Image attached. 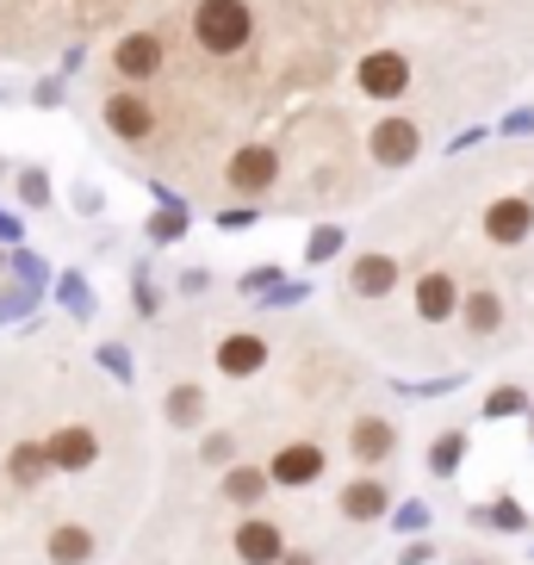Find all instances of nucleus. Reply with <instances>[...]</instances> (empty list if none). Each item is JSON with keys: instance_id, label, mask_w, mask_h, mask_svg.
I'll return each mask as SVG.
<instances>
[{"instance_id": "1", "label": "nucleus", "mask_w": 534, "mask_h": 565, "mask_svg": "<svg viewBox=\"0 0 534 565\" xmlns=\"http://www.w3.org/2000/svg\"><path fill=\"white\" fill-rule=\"evenodd\" d=\"M193 44L205 56H243L255 44L249 0H193Z\"/></svg>"}, {"instance_id": "2", "label": "nucleus", "mask_w": 534, "mask_h": 565, "mask_svg": "<svg viewBox=\"0 0 534 565\" xmlns=\"http://www.w3.org/2000/svg\"><path fill=\"white\" fill-rule=\"evenodd\" d=\"M100 118L118 143H156V131H162V106H156L150 94H137V87H113Z\"/></svg>"}, {"instance_id": "3", "label": "nucleus", "mask_w": 534, "mask_h": 565, "mask_svg": "<svg viewBox=\"0 0 534 565\" xmlns=\"http://www.w3.org/2000/svg\"><path fill=\"white\" fill-rule=\"evenodd\" d=\"M106 63H113V75L125 87H150L156 75H168V38L162 32H125Z\"/></svg>"}, {"instance_id": "4", "label": "nucleus", "mask_w": 534, "mask_h": 565, "mask_svg": "<svg viewBox=\"0 0 534 565\" xmlns=\"http://www.w3.org/2000/svg\"><path fill=\"white\" fill-rule=\"evenodd\" d=\"M224 186L236 200H267L280 186V150L274 143H243V150L224 162Z\"/></svg>"}, {"instance_id": "5", "label": "nucleus", "mask_w": 534, "mask_h": 565, "mask_svg": "<svg viewBox=\"0 0 534 565\" xmlns=\"http://www.w3.org/2000/svg\"><path fill=\"white\" fill-rule=\"evenodd\" d=\"M354 87H361L367 100H380V106L404 100V94H410V56L404 51H367L361 63H354Z\"/></svg>"}, {"instance_id": "6", "label": "nucleus", "mask_w": 534, "mask_h": 565, "mask_svg": "<svg viewBox=\"0 0 534 565\" xmlns=\"http://www.w3.org/2000/svg\"><path fill=\"white\" fill-rule=\"evenodd\" d=\"M367 156L380 168H410L423 156V125L417 118H404V113H385L380 125L367 131Z\"/></svg>"}, {"instance_id": "7", "label": "nucleus", "mask_w": 534, "mask_h": 565, "mask_svg": "<svg viewBox=\"0 0 534 565\" xmlns=\"http://www.w3.org/2000/svg\"><path fill=\"white\" fill-rule=\"evenodd\" d=\"M534 236V200L528 193H503V200L484 205V243L491 249H516Z\"/></svg>"}, {"instance_id": "8", "label": "nucleus", "mask_w": 534, "mask_h": 565, "mask_svg": "<svg viewBox=\"0 0 534 565\" xmlns=\"http://www.w3.org/2000/svg\"><path fill=\"white\" fill-rule=\"evenodd\" d=\"M323 466H330V454H323L318 441H286V448L267 460V479L280 484V491H305V484L323 479Z\"/></svg>"}, {"instance_id": "9", "label": "nucleus", "mask_w": 534, "mask_h": 565, "mask_svg": "<svg viewBox=\"0 0 534 565\" xmlns=\"http://www.w3.org/2000/svg\"><path fill=\"white\" fill-rule=\"evenodd\" d=\"M231 553L243 565H274L286 553V534H280V522L274 515H261V510H249L243 522H236V534H231Z\"/></svg>"}, {"instance_id": "10", "label": "nucleus", "mask_w": 534, "mask_h": 565, "mask_svg": "<svg viewBox=\"0 0 534 565\" xmlns=\"http://www.w3.org/2000/svg\"><path fill=\"white\" fill-rule=\"evenodd\" d=\"M267 335H255V330H231L224 335V342H217V373H224V380H255V373H267Z\"/></svg>"}, {"instance_id": "11", "label": "nucleus", "mask_w": 534, "mask_h": 565, "mask_svg": "<svg viewBox=\"0 0 534 565\" xmlns=\"http://www.w3.org/2000/svg\"><path fill=\"white\" fill-rule=\"evenodd\" d=\"M44 460H51V472H87V466L100 460V435L87 429V423H63L44 441Z\"/></svg>"}, {"instance_id": "12", "label": "nucleus", "mask_w": 534, "mask_h": 565, "mask_svg": "<svg viewBox=\"0 0 534 565\" xmlns=\"http://www.w3.org/2000/svg\"><path fill=\"white\" fill-rule=\"evenodd\" d=\"M453 311H460V280H453L448 267L417 274V317L423 323H453Z\"/></svg>"}, {"instance_id": "13", "label": "nucleus", "mask_w": 534, "mask_h": 565, "mask_svg": "<svg viewBox=\"0 0 534 565\" xmlns=\"http://www.w3.org/2000/svg\"><path fill=\"white\" fill-rule=\"evenodd\" d=\"M392 286H398V255L367 249V255H354L349 262V292L354 299H385Z\"/></svg>"}, {"instance_id": "14", "label": "nucleus", "mask_w": 534, "mask_h": 565, "mask_svg": "<svg viewBox=\"0 0 534 565\" xmlns=\"http://www.w3.org/2000/svg\"><path fill=\"white\" fill-rule=\"evenodd\" d=\"M349 454L361 466L392 460V454H398V429H392L385 416H354V423H349Z\"/></svg>"}, {"instance_id": "15", "label": "nucleus", "mask_w": 534, "mask_h": 565, "mask_svg": "<svg viewBox=\"0 0 534 565\" xmlns=\"http://www.w3.org/2000/svg\"><path fill=\"white\" fill-rule=\"evenodd\" d=\"M44 553H51V565H94L100 541H94V529H87V522H56L51 541H44Z\"/></svg>"}, {"instance_id": "16", "label": "nucleus", "mask_w": 534, "mask_h": 565, "mask_svg": "<svg viewBox=\"0 0 534 565\" xmlns=\"http://www.w3.org/2000/svg\"><path fill=\"white\" fill-rule=\"evenodd\" d=\"M335 510H342V522H380V515L392 510V491H385L380 479H354V484H342Z\"/></svg>"}, {"instance_id": "17", "label": "nucleus", "mask_w": 534, "mask_h": 565, "mask_svg": "<svg viewBox=\"0 0 534 565\" xmlns=\"http://www.w3.org/2000/svg\"><path fill=\"white\" fill-rule=\"evenodd\" d=\"M156 212H150V224H143V236H150L156 249H168V243H181L186 236V224H193V212H186V200L181 193H168V186H156Z\"/></svg>"}, {"instance_id": "18", "label": "nucleus", "mask_w": 534, "mask_h": 565, "mask_svg": "<svg viewBox=\"0 0 534 565\" xmlns=\"http://www.w3.org/2000/svg\"><path fill=\"white\" fill-rule=\"evenodd\" d=\"M267 491H274L267 466H236L231 460V472H224V503H236V510L249 515V510H261V503H267Z\"/></svg>"}, {"instance_id": "19", "label": "nucleus", "mask_w": 534, "mask_h": 565, "mask_svg": "<svg viewBox=\"0 0 534 565\" xmlns=\"http://www.w3.org/2000/svg\"><path fill=\"white\" fill-rule=\"evenodd\" d=\"M460 323H467V335H498L503 330V299L491 292V286H479V292H460Z\"/></svg>"}, {"instance_id": "20", "label": "nucleus", "mask_w": 534, "mask_h": 565, "mask_svg": "<svg viewBox=\"0 0 534 565\" xmlns=\"http://www.w3.org/2000/svg\"><path fill=\"white\" fill-rule=\"evenodd\" d=\"M162 416H168V429H200L205 423V385H174V392H168L162 398Z\"/></svg>"}, {"instance_id": "21", "label": "nucleus", "mask_w": 534, "mask_h": 565, "mask_svg": "<svg viewBox=\"0 0 534 565\" xmlns=\"http://www.w3.org/2000/svg\"><path fill=\"white\" fill-rule=\"evenodd\" d=\"M7 479H13L19 491H38V484L51 479V460H44V441H19V448L7 454Z\"/></svg>"}, {"instance_id": "22", "label": "nucleus", "mask_w": 534, "mask_h": 565, "mask_svg": "<svg viewBox=\"0 0 534 565\" xmlns=\"http://www.w3.org/2000/svg\"><path fill=\"white\" fill-rule=\"evenodd\" d=\"M467 454H472V435H467V429H441V435L429 441V472H435V479H453Z\"/></svg>"}, {"instance_id": "23", "label": "nucleus", "mask_w": 534, "mask_h": 565, "mask_svg": "<svg viewBox=\"0 0 534 565\" xmlns=\"http://www.w3.org/2000/svg\"><path fill=\"white\" fill-rule=\"evenodd\" d=\"M342 243H349V231H342V224H318V231L305 236V267L335 262V255H342Z\"/></svg>"}, {"instance_id": "24", "label": "nucleus", "mask_w": 534, "mask_h": 565, "mask_svg": "<svg viewBox=\"0 0 534 565\" xmlns=\"http://www.w3.org/2000/svg\"><path fill=\"white\" fill-rule=\"evenodd\" d=\"M479 529H503V534H522L528 529V510L516 498H491V510H479Z\"/></svg>"}, {"instance_id": "25", "label": "nucleus", "mask_w": 534, "mask_h": 565, "mask_svg": "<svg viewBox=\"0 0 534 565\" xmlns=\"http://www.w3.org/2000/svg\"><path fill=\"white\" fill-rule=\"evenodd\" d=\"M13 181H19V200L32 205V212H51V200H56V186H51V174H44V168H19Z\"/></svg>"}, {"instance_id": "26", "label": "nucleus", "mask_w": 534, "mask_h": 565, "mask_svg": "<svg viewBox=\"0 0 534 565\" xmlns=\"http://www.w3.org/2000/svg\"><path fill=\"white\" fill-rule=\"evenodd\" d=\"M56 299L68 305V317H75V323H87V317H94V286H87L82 274H63V280H56Z\"/></svg>"}, {"instance_id": "27", "label": "nucleus", "mask_w": 534, "mask_h": 565, "mask_svg": "<svg viewBox=\"0 0 534 565\" xmlns=\"http://www.w3.org/2000/svg\"><path fill=\"white\" fill-rule=\"evenodd\" d=\"M44 255H32L25 243H13V286H25V292H44Z\"/></svg>"}, {"instance_id": "28", "label": "nucleus", "mask_w": 534, "mask_h": 565, "mask_svg": "<svg viewBox=\"0 0 534 565\" xmlns=\"http://www.w3.org/2000/svg\"><path fill=\"white\" fill-rule=\"evenodd\" d=\"M528 404H534V398L522 392V385H498V392L484 398V416H498V423H503V416H522Z\"/></svg>"}, {"instance_id": "29", "label": "nucleus", "mask_w": 534, "mask_h": 565, "mask_svg": "<svg viewBox=\"0 0 534 565\" xmlns=\"http://www.w3.org/2000/svg\"><path fill=\"white\" fill-rule=\"evenodd\" d=\"M200 460H205V466H231V460H236V435H231V429L200 435Z\"/></svg>"}, {"instance_id": "30", "label": "nucleus", "mask_w": 534, "mask_h": 565, "mask_svg": "<svg viewBox=\"0 0 534 565\" xmlns=\"http://www.w3.org/2000/svg\"><path fill=\"white\" fill-rule=\"evenodd\" d=\"M94 361H100L118 385L131 380V349H125V342H100V349H94Z\"/></svg>"}, {"instance_id": "31", "label": "nucleus", "mask_w": 534, "mask_h": 565, "mask_svg": "<svg viewBox=\"0 0 534 565\" xmlns=\"http://www.w3.org/2000/svg\"><path fill=\"white\" fill-rule=\"evenodd\" d=\"M385 515H392V529H398V534H423V529H429V503H404V510H385Z\"/></svg>"}, {"instance_id": "32", "label": "nucleus", "mask_w": 534, "mask_h": 565, "mask_svg": "<svg viewBox=\"0 0 534 565\" xmlns=\"http://www.w3.org/2000/svg\"><path fill=\"white\" fill-rule=\"evenodd\" d=\"M156 311H162V292H156L150 267H137V317H156Z\"/></svg>"}, {"instance_id": "33", "label": "nucleus", "mask_w": 534, "mask_h": 565, "mask_svg": "<svg viewBox=\"0 0 534 565\" xmlns=\"http://www.w3.org/2000/svg\"><path fill=\"white\" fill-rule=\"evenodd\" d=\"M267 305H274V311H292V305H305V286H299V280L267 286Z\"/></svg>"}, {"instance_id": "34", "label": "nucleus", "mask_w": 534, "mask_h": 565, "mask_svg": "<svg viewBox=\"0 0 534 565\" xmlns=\"http://www.w3.org/2000/svg\"><path fill=\"white\" fill-rule=\"evenodd\" d=\"M255 217H261L255 205H231V212H217V231H249Z\"/></svg>"}, {"instance_id": "35", "label": "nucleus", "mask_w": 534, "mask_h": 565, "mask_svg": "<svg viewBox=\"0 0 534 565\" xmlns=\"http://www.w3.org/2000/svg\"><path fill=\"white\" fill-rule=\"evenodd\" d=\"M267 286H280V267H249L243 274V292H267Z\"/></svg>"}, {"instance_id": "36", "label": "nucleus", "mask_w": 534, "mask_h": 565, "mask_svg": "<svg viewBox=\"0 0 534 565\" xmlns=\"http://www.w3.org/2000/svg\"><path fill=\"white\" fill-rule=\"evenodd\" d=\"M32 100H38V106H63V75H51V82H38V87H32Z\"/></svg>"}, {"instance_id": "37", "label": "nucleus", "mask_w": 534, "mask_h": 565, "mask_svg": "<svg viewBox=\"0 0 534 565\" xmlns=\"http://www.w3.org/2000/svg\"><path fill=\"white\" fill-rule=\"evenodd\" d=\"M498 131H503V137H528V131H534V113H510Z\"/></svg>"}, {"instance_id": "38", "label": "nucleus", "mask_w": 534, "mask_h": 565, "mask_svg": "<svg viewBox=\"0 0 534 565\" xmlns=\"http://www.w3.org/2000/svg\"><path fill=\"white\" fill-rule=\"evenodd\" d=\"M429 559H435V547H429V541H410V547L398 553V565H429Z\"/></svg>"}, {"instance_id": "39", "label": "nucleus", "mask_w": 534, "mask_h": 565, "mask_svg": "<svg viewBox=\"0 0 534 565\" xmlns=\"http://www.w3.org/2000/svg\"><path fill=\"white\" fill-rule=\"evenodd\" d=\"M460 380H423V385H398V392H417V398H435V392H453Z\"/></svg>"}, {"instance_id": "40", "label": "nucleus", "mask_w": 534, "mask_h": 565, "mask_svg": "<svg viewBox=\"0 0 534 565\" xmlns=\"http://www.w3.org/2000/svg\"><path fill=\"white\" fill-rule=\"evenodd\" d=\"M75 212L94 217V212H100V193H94V186H75Z\"/></svg>"}, {"instance_id": "41", "label": "nucleus", "mask_w": 534, "mask_h": 565, "mask_svg": "<svg viewBox=\"0 0 534 565\" xmlns=\"http://www.w3.org/2000/svg\"><path fill=\"white\" fill-rule=\"evenodd\" d=\"M274 565H318V553H311V547H286Z\"/></svg>"}, {"instance_id": "42", "label": "nucleus", "mask_w": 534, "mask_h": 565, "mask_svg": "<svg viewBox=\"0 0 534 565\" xmlns=\"http://www.w3.org/2000/svg\"><path fill=\"white\" fill-rule=\"evenodd\" d=\"M19 236H25V224L13 212H0V243H19Z\"/></svg>"}, {"instance_id": "43", "label": "nucleus", "mask_w": 534, "mask_h": 565, "mask_svg": "<svg viewBox=\"0 0 534 565\" xmlns=\"http://www.w3.org/2000/svg\"><path fill=\"white\" fill-rule=\"evenodd\" d=\"M205 286H212V274H205V267H193V274H181V292H205Z\"/></svg>"}, {"instance_id": "44", "label": "nucleus", "mask_w": 534, "mask_h": 565, "mask_svg": "<svg viewBox=\"0 0 534 565\" xmlns=\"http://www.w3.org/2000/svg\"><path fill=\"white\" fill-rule=\"evenodd\" d=\"M82 63H87V51H82V44H75V51L63 56V82H68V75H82Z\"/></svg>"}, {"instance_id": "45", "label": "nucleus", "mask_w": 534, "mask_h": 565, "mask_svg": "<svg viewBox=\"0 0 534 565\" xmlns=\"http://www.w3.org/2000/svg\"><path fill=\"white\" fill-rule=\"evenodd\" d=\"M0 174H7V162H0Z\"/></svg>"}, {"instance_id": "46", "label": "nucleus", "mask_w": 534, "mask_h": 565, "mask_svg": "<svg viewBox=\"0 0 534 565\" xmlns=\"http://www.w3.org/2000/svg\"><path fill=\"white\" fill-rule=\"evenodd\" d=\"M0 262H7V255H0Z\"/></svg>"}, {"instance_id": "47", "label": "nucleus", "mask_w": 534, "mask_h": 565, "mask_svg": "<svg viewBox=\"0 0 534 565\" xmlns=\"http://www.w3.org/2000/svg\"><path fill=\"white\" fill-rule=\"evenodd\" d=\"M528 411H534V404H528Z\"/></svg>"}]
</instances>
